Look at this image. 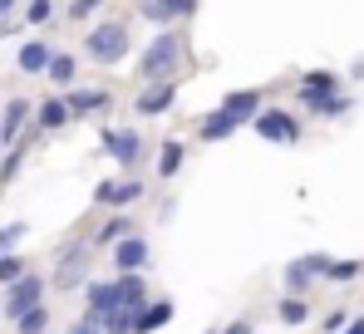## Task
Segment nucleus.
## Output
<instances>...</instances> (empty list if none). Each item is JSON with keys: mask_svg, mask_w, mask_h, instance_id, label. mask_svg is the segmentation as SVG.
<instances>
[{"mask_svg": "<svg viewBox=\"0 0 364 334\" xmlns=\"http://www.w3.org/2000/svg\"><path fill=\"white\" fill-rule=\"evenodd\" d=\"M301 104L310 113H320V118H340V113H350V99L335 94V89H330V94H301Z\"/></svg>", "mask_w": 364, "mask_h": 334, "instance_id": "2eb2a0df", "label": "nucleus"}, {"mask_svg": "<svg viewBox=\"0 0 364 334\" xmlns=\"http://www.w3.org/2000/svg\"><path fill=\"white\" fill-rule=\"evenodd\" d=\"M197 133H202V143H222V138H232V133H237V123H232L222 109H212L202 123H197Z\"/></svg>", "mask_w": 364, "mask_h": 334, "instance_id": "a211bd4d", "label": "nucleus"}, {"mask_svg": "<svg viewBox=\"0 0 364 334\" xmlns=\"http://www.w3.org/2000/svg\"><path fill=\"white\" fill-rule=\"evenodd\" d=\"M217 334H256V330H251L246 320H237V325H227V330H217Z\"/></svg>", "mask_w": 364, "mask_h": 334, "instance_id": "f704fd0d", "label": "nucleus"}, {"mask_svg": "<svg viewBox=\"0 0 364 334\" xmlns=\"http://www.w3.org/2000/svg\"><path fill=\"white\" fill-rule=\"evenodd\" d=\"M35 305H45V280L40 276H15L5 285V320H20Z\"/></svg>", "mask_w": 364, "mask_h": 334, "instance_id": "7ed1b4c3", "label": "nucleus"}, {"mask_svg": "<svg viewBox=\"0 0 364 334\" xmlns=\"http://www.w3.org/2000/svg\"><path fill=\"white\" fill-rule=\"evenodd\" d=\"M114 266H119V271H143V266H148V241L133 236V231H128L123 241H114Z\"/></svg>", "mask_w": 364, "mask_h": 334, "instance_id": "1a4fd4ad", "label": "nucleus"}, {"mask_svg": "<svg viewBox=\"0 0 364 334\" xmlns=\"http://www.w3.org/2000/svg\"><path fill=\"white\" fill-rule=\"evenodd\" d=\"M335 89V74H325V69H310L301 79V94H330Z\"/></svg>", "mask_w": 364, "mask_h": 334, "instance_id": "393cba45", "label": "nucleus"}, {"mask_svg": "<svg viewBox=\"0 0 364 334\" xmlns=\"http://www.w3.org/2000/svg\"><path fill=\"white\" fill-rule=\"evenodd\" d=\"M310 280H315V271L305 266V256H301V261H291V266H286V285H291V290H305Z\"/></svg>", "mask_w": 364, "mask_h": 334, "instance_id": "a878e982", "label": "nucleus"}, {"mask_svg": "<svg viewBox=\"0 0 364 334\" xmlns=\"http://www.w3.org/2000/svg\"><path fill=\"white\" fill-rule=\"evenodd\" d=\"M212 334H217V330H212Z\"/></svg>", "mask_w": 364, "mask_h": 334, "instance_id": "e433bc0d", "label": "nucleus"}, {"mask_svg": "<svg viewBox=\"0 0 364 334\" xmlns=\"http://www.w3.org/2000/svg\"><path fill=\"white\" fill-rule=\"evenodd\" d=\"M104 153H109L114 163L133 167L138 158H143V138H138L133 128H109V133H104Z\"/></svg>", "mask_w": 364, "mask_h": 334, "instance_id": "39448f33", "label": "nucleus"}, {"mask_svg": "<svg viewBox=\"0 0 364 334\" xmlns=\"http://www.w3.org/2000/svg\"><path fill=\"white\" fill-rule=\"evenodd\" d=\"M178 167H182V143H163V153H158V177L168 182Z\"/></svg>", "mask_w": 364, "mask_h": 334, "instance_id": "5701e85b", "label": "nucleus"}, {"mask_svg": "<svg viewBox=\"0 0 364 334\" xmlns=\"http://www.w3.org/2000/svg\"><path fill=\"white\" fill-rule=\"evenodd\" d=\"M64 123H69L64 99H45V104H40V113H35V128H40V133H55V128H64Z\"/></svg>", "mask_w": 364, "mask_h": 334, "instance_id": "6ab92c4d", "label": "nucleus"}, {"mask_svg": "<svg viewBox=\"0 0 364 334\" xmlns=\"http://www.w3.org/2000/svg\"><path fill=\"white\" fill-rule=\"evenodd\" d=\"M217 109H222L232 123H237V128H242V123H251V118H256V109H261V89H237V94H227Z\"/></svg>", "mask_w": 364, "mask_h": 334, "instance_id": "0eeeda50", "label": "nucleus"}, {"mask_svg": "<svg viewBox=\"0 0 364 334\" xmlns=\"http://www.w3.org/2000/svg\"><path fill=\"white\" fill-rule=\"evenodd\" d=\"M99 325H104V334H133V310L128 305H114Z\"/></svg>", "mask_w": 364, "mask_h": 334, "instance_id": "4be33fe9", "label": "nucleus"}, {"mask_svg": "<svg viewBox=\"0 0 364 334\" xmlns=\"http://www.w3.org/2000/svg\"><path fill=\"white\" fill-rule=\"evenodd\" d=\"M15 325H20V334H45V325H50V310H45V305H35V310H25Z\"/></svg>", "mask_w": 364, "mask_h": 334, "instance_id": "b1692460", "label": "nucleus"}, {"mask_svg": "<svg viewBox=\"0 0 364 334\" xmlns=\"http://www.w3.org/2000/svg\"><path fill=\"white\" fill-rule=\"evenodd\" d=\"M84 55L94 64H123V55H128V25L123 20H99L84 35Z\"/></svg>", "mask_w": 364, "mask_h": 334, "instance_id": "f257e3e1", "label": "nucleus"}, {"mask_svg": "<svg viewBox=\"0 0 364 334\" xmlns=\"http://www.w3.org/2000/svg\"><path fill=\"white\" fill-rule=\"evenodd\" d=\"M251 123H256V133H261L266 143H296V138H301V123L286 109H256Z\"/></svg>", "mask_w": 364, "mask_h": 334, "instance_id": "20e7f679", "label": "nucleus"}, {"mask_svg": "<svg viewBox=\"0 0 364 334\" xmlns=\"http://www.w3.org/2000/svg\"><path fill=\"white\" fill-rule=\"evenodd\" d=\"M138 197H143V182H99V192H94L99 207H128Z\"/></svg>", "mask_w": 364, "mask_h": 334, "instance_id": "9b49d317", "label": "nucleus"}, {"mask_svg": "<svg viewBox=\"0 0 364 334\" xmlns=\"http://www.w3.org/2000/svg\"><path fill=\"white\" fill-rule=\"evenodd\" d=\"M69 334H104V325L89 315V320H74V325H69Z\"/></svg>", "mask_w": 364, "mask_h": 334, "instance_id": "72a5a7b5", "label": "nucleus"}, {"mask_svg": "<svg viewBox=\"0 0 364 334\" xmlns=\"http://www.w3.org/2000/svg\"><path fill=\"white\" fill-rule=\"evenodd\" d=\"M173 99H178V89H173L168 79H158V84H153V89H148V94H143V99L133 104V109L143 113V118H158V113L173 109Z\"/></svg>", "mask_w": 364, "mask_h": 334, "instance_id": "f8f14e48", "label": "nucleus"}, {"mask_svg": "<svg viewBox=\"0 0 364 334\" xmlns=\"http://www.w3.org/2000/svg\"><path fill=\"white\" fill-rule=\"evenodd\" d=\"M305 315H310V310H305V300H296V295H291V300H281V320H286V325H305Z\"/></svg>", "mask_w": 364, "mask_h": 334, "instance_id": "cd10ccee", "label": "nucleus"}, {"mask_svg": "<svg viewBox=\"0 0 364 334\" xmlns=\"http://www.w3.org/2000/svg\"><path fill=\"white\" fill-rule=\"evenodd\" d=\"M114 305H119V290H114V285H104V280L89 285V315H94V320H104Z\"/></svg>", "mask_w": 364, "mask_h": 334, "instance_id": "aec40b11", "label": "nucleus"}, {"mask_svg": "<svg viewBox=\"0 0 364 334\" xmlns=\"http://www.w3.org/2000/svg\"><path fill=\"white\" fill-rule=\"evenodd\" d=\"M325 276L330 280H355L360 276V261H325Z\"/></svg>", "mask_w": 364, "mask_h": 334, "instance_id": "bb28decb", "label": "nucleus"}, {"mask_svg": "<svg viewBox=\"0 0 364 334\" xmlns=\"http://www.w3.org/2000/svg\"><path fill=\"white\" fill-rule=\"evenodd\" d=\"M178 59H182V35H178V30H163V35H158V40L143 50V64H138V74L158 84V79H168V74L178 69Z\"/></svg>", "mask_w": 364, "mask_h": 334, "instance_id": "f03ea898", "label": "nucleus"}, {"mask_svg": "<svg viewBox=\"0 0 364 334\" xmlns=\"http://www.w3.org/2000/svg\"><path fill=\"white\" fill-rule=\"evenodd\" d=\"M45 74H50L55 84H74V79H79V59H74V55H50Z\"/></svg>", "mask_w": 364, "mask_h": 334, "instance_id": "412c9836", "label": "nucleus"}, {"mask_svg": "<svg viewBox=\"0 0 364 334\" xmlns=\"http://www.w3.org/2000/svg\"><path fill=\"white\" fill-rule=\"evenodd\" d=\"M84 271H89V241H84V246L74 241V246L64 251V266L55 271V285H79V276H84Z\"/></svg>", "mask_w": 364, "mask_h": 334, "instance_id": "ddd939ff", "label": "nucleus"}, {"mask_svg": "<svg viewBox=\"0 0 364 334\" xmlns=\"http://www.w3.org/2000/svg\"><path fill=\"white\" fill-rule=\"evenodd\" d=\"M25 231H30V226H25V222L5 226V231H0V251H10V246H15V241H20V236H25Z\"/></svg>", "mask_w": 364, "mask_h": 334, "instance_id": "2f4dec72", "label": "nucleus"}, {"mask_svg": "<svg viewBox=\"0 0 364 334\" xmlns=\"http://www.w3.org/2000/svg\"><path fill=\"white\" fill-rule=\"evenodd\" d=\"M345 334H364V320H355V325H350V330H345Z\"/></svg>", "mask_w": 364, "mask_h": 334, "instance_id": "c9c22d12", "label": "nucleus"}, {"mask_svg": "<svg viewBox=\"0 0 364 334\" xmlns=\"http://www.w3.org/2000/svg\"><path fill=\"white\" fill-rule=\"evenodd\" d=\"M128 231H133V226H128V217H114V222L99 231V241H104V246H114V241H123V236H128Z\"/></svg>", "mask_w": 364, "mask_h": 334, "instance_id": "c756f323", "label": "nucleus"}, {"mask_svg": "<svg viewBox=\"0 0 364 334\" xmlns=\"http://www.w3.org/2000/svg\"><path fill=\"white\" fill-rule=\"evenodd\" d=\"M64 109H69V118H94V113L109 109V94H104V89H74V94L64 99Z\"/></svg>", "mask_w": 364, "mask_h": 334, "instance_id": "9d476101", "label": "nucleus"}, {"mask_svg": "<svg viewBox=\"0 0 364 334\" xmlns=\"http://www.w3.org/2000/svg\"><path fill=\"white\" fill-rule=\"evenodd\" d=\"M50 15H55V5H50V0H30V10H25V25H50Z\"/></svg>", "mask_w": 364, "mask_h": 334, "instance_id": "c85d7f7f", "label": "nucleus"}, {"mask_svg": "<svg viewBox=\"0 0 364 334\" xmlns=\"http://www.w3.org/2000/svg\"><path fill=\"white\" fill-rule=\"evenodd\" d=\"M114 290H119V305H128V310L148 305V290H143V280H138V271H119V280H114Z\"/></svg>", "mask_w": 364, "mask_h": 334, "instance_id": "f3484780", "label": "nucleus"}, {"mask_svg": "<svg viewBox=\"0 0 364 334\" xmlns=\"http://www.w3.org/2000/svg\"><path fill=\"white\" fill-rule=\"evenodd\" d=\"M15 276H25V266H20V256H10V251H5V261H0V285H10Z\"/></svg>", "mask_w": 364, "mask_h": 334, "instance_id": "7c9ffc66", "label": "nucleus"}, {"mask_svg": "<svg viewBox=\"0 0 364 334\" xmlns=\"http://www.w3.org/2000/svg\"><path fill=\"white\" fill-rule=\"evenodd\" d=\"M50 45L45 40H30V45H20V55H15V64H20V74H45V64H50Z\"/></svg>", "mask_w": 364, "mask_h": 334, "instance_id": "dca6fc26", "label": "nucleus"}, {"mask_svg": "<svg viewBox=\"0 0 364 334\" xmlns=\"http://www.w3.org/2000/svg\"><path fill=\"white\" fill-rule=\"evenodd\" d=\"M192 10H197V0H143V15H148V20H158V25L182 20V15H192Z\"/></svg>", "mask_w": 364, "mask_h": 334, "instance_id": "4468645a", "label": "nucleus"}, {"mask_svg": "<svg viewBox=\"0 0 364 334\" xmlns=\"http://www.w3.org/2000/svg\"><path fill=\"white\" fill-rule=\"evenodd\" d=\"M168 320H173V300H148V305L133 310V334H153V330H163Z\"/></svg>", "mask_w": 364, "mask_h": 334, "instance_id": "6e6552de", "label": "nucleus"}, {"mask_svg": "<svg viewBox=\"0 0 364 334\" xmlns=\"http://www.w3.org/2000/svg\"><path fill=\"white\" fill-rule=\"evenodd\" d=\"M99 5H104V0H74V5H69V20H84V15H94Z\"/></svg>", "mask_w": 364, "mask_h": 334, "instance_id": "473e14b6", "label": "nucleus"}, {"mask_svg": "<svg viewBox=\"0 0 364 334\" xmlns=\"http://www.w3.org/2000/svg\"><path fill=\"white\" fill-rule=\"evenodd\" d=\"M30 99H10L5 113H0V148H10V143H20L25 138V123H30Z\"/></svg>", "mask_w": 364, "mask_h": 334, "instance_id": "423d86ee", "label": "nucleus"}]
</instances>
